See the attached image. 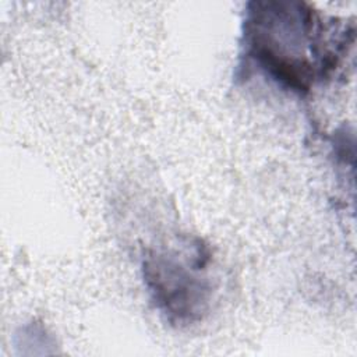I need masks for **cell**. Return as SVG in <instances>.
<instances>
[{"label":"cell","instance_id":"7a4b0ae2","mask_svg":"<svg viewBox=\"0 0 357 357\" xmlns=\"http://www.w3.org/2000/svg\"><path fill=\"white\" fill-rule=\"evenodd\" d=\"M199 250L190 259L176 252L155 254L145 264V279L158 305L178 319L199 314L209 293Z\"/></svg>","mask_w":357,"mask_h":357},{"label":"cell","instance_id":"6da1fadb","mask_svg":"<svg viewBox=\"0 0 357 357\" xmlns=\"http://www.w3.org/2000/svg\"><path fill=\"white\" fill-rule=\"evenodd\" d=\"M247 53L278 84L308 91L336 64L325 33L335 26L305 3L252 1L245 17Z\"/></svg>","mask_w":357,"mask_h":357}]
</instances>
